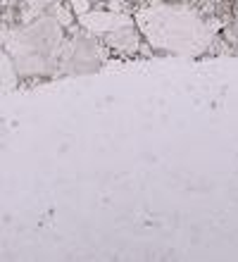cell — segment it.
Masks as SVG:
<instances>
[{"instance_id":"cell-7","label":"cell","mask_w":238,"mask_h":262,"mask_svg":"<svg viewBox=\"0 0 238 262\" xmlns=\"http://www.w3.org/2000/svg\"><path fill=\"white\" fill-rule=\"evenodd\" d=\"M29 7H34V10H41V7H48V5H55L57 0H24Z\"/></svg>"},{"instance_id":"cell-4","label":"cell","mask_w":238,"mask_h":262,"mask_svg":"<svg viewBox=\"0 0 238 262\" xmlns=\"http://www.w3.org/2000/svg\"><path fill=\"white\" fill-rule=\"evenodd\" d=\"M129 24H136L134 14L117 10V7H107V10L105 7H91L89 12L76 17V27H81L83 31H89L95 38H102V36L112 34L122 27H129Z\"/></svg>"},{"instance_id":"cell-8","label":"cell","mask_w":238,"mask_h":262,"mask_svg":"<svg viewBox=\"0 0 238 262\" xmlns=\"http://www.w3.org/2000/svg\"><path fill=\"white\" fill-rule=\"evenodd\" d=\"M93 3H117V0H93Z\"/></svg>"},{"instance_id":"cell-5","label":"cell","mask_w":238,"mask_h":262,"mask_svg":"<svg viewBox=\"0 0 238 262\" xmlns=\"http://www.w3.org/2000/svg\"><path fill=\"white\" fill-rule=\"evenodd\" d=\"M17 76H19V74H17V69H14L12 57L0 50V91H3V89H12L14 83H17Z\"/></svg>"},{"instance_id":"cell-1","label":"cell","mask_w":238,"mask_h":262,"mask_svg":"<svg viewBox=\"0 0 238 262\" xmlns=\"http://www.w3.org/2000/svg\"><path fill=\"white\" fill-rule=\"evenodd\" d=\"M134 19L145 46L164 55H203L210 50L217 31V24L203 17L196 7L179 3L143 5L134 12Z\"/></svg>"},{"instance_id":"cell-2","label":"cell","mask_w":238,"mask_h":262,"mask_svg":"<svg viewBox=\"0 0 238 262\" xmlns=\"http://www.w3.org/2000/svg\"><path fill=\"white\" fill-rule=\"evenodd\" d=\"M67 34L53 14L38 17L24 27L7 29L3 46L12 57L19 76H48L60 64L62 43Z\"/></svg>"},{"instance_id":"cell-6","label":"cell","mask_w":238,"mask_h":262,"mask_svg":"<svg viewBox=\"0 0 238 262\" xmlns=\"http://www.w3.org/2000/svg\"><path fill=\"white\" fill-rule=\"evenodd\" d=\"M69 7H72V12L76 17H81L83 12H89L91 7H93V0H69Z\"/></svg>"},{"instance_id":"cell-3","label":"cell","mask_w":238,"mask_h":262,"mask_svg":"<svg viewBox=\"0 0 238 262\" xmlns=\"http://www.w3.org/2000/svg\"><path fill=\"white\" fill-rule=\"evenodd\" d=\"M105 60H107V48L102 46V41L81 29L79 34L64 38L57 69L62 74H86L100 69Z\"/></svg>"}]
</instances>
